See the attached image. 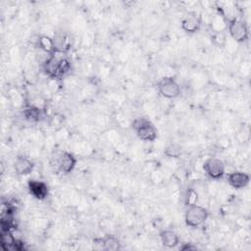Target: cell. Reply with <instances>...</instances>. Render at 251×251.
<instances>
[{"instance_id":"1","label":"cell","mask_w":251,"mask_h":251,"mask_svg":"<svg viewBox=\"0 0 251 251\" xmlns=\"http://www.w3.org/2000/svg\"><path fill=\"white\" fill-rule=\"evenodd\" d=\"M131 128L135 132L136 136L143 141L153 142L158 136V130L154 124L145 117L135 118L131 122Z\"/></svg>"},{"instance_id":"2","label":"cell","mask_w":251,"mask_h":251,"mask_svg":"<svg viewBox=\"0 0 251 251\" xmlns=\"http://www.w3.org/2000/svg\"><path fill=\"white\" fill-rule=\"evenodd\" d=\"M209 217V211L198 204H193L186 207L184 213V223L189 227H199Z\"/></svg>"},{"instance_id":"3","label":"cell","mask_w":251,"mask_h":251,"mask_svg":"<svg viewBox=\"0 0 251 251\" xmlns=\"http://www.w3.org/2000/svg\"><path fill=\"white\" fill-rule=\"evenodd\" d=\"M226 28L229 36L238 43H244L249 38L248 25L244 21L240 19H229L226 22Z\"/></svg>"},{"instance_id":"4","label":"cell","mask_w":251,"mask_h":251,"mask_svg":"<svg viewBox=\"0 0 251 251\" xmlns=\"http://www.w3.org/2000/svg\"><path fill=\"white\" fill-rule=\"evenodd\" d=\"M159 93L167 99H175L180 95V85L174 76H164L157 82Z\"/></svg>"},{"instance_id":"5","label":"cell","mask_w":251,"mask_h":251,"mask_svg":"<svg viewBox=\"0 0 251 251\" xmlns=\"http://www.w3.org/2000/svg\"><path fill=\"white\" fill-rule=\"evenodd\" d=\"M76 162L77 160L75 156L69 151H60L57 153L55 158V165L57 171L65 175H68L75 170Z\"/></svg>"},{"instance_id":"6","label":"cell","mask_w":251,"mask_h":251,"mask_svg":"<svg viewBox=\"0 0 251 251\" xmlns=\"http://www.w3.org/2000/svg\"><path fill=\"white\" fill-rule=\"evenodd\" d=\"M203 170L211 179H221L226 174V166L220 158L210 157L203 164Z\"/></svg>"},{"instance_id":"7","label":"cell","mask_w":251,"mask_h":251,"mask_svg":"<svg viewBox=\"0 0 251 251\" xmlns=\"http://www.w3.org/2000/svg\"><path fill=\"white\" fill-rule=\"evenodd\" d=\"M227 183L234 189H243L248 186L250 182V176L248 174L241 171H234L227 175Z\"/></svg>"},{"instance_id":"8","label":"cell","mask_w":251,"mask_h":251,"mask_svg":"<svg viewBox=\"0 0 251 251\" xmlns=\"http://www.w3.org/2000/svg\"><path fill=\"white\" fill-rule=\"evenodd\" d=\"M202 25L201 18L196 15L195 13L186 15L180 22V27L181 29L189 34L196 33L200 30Z\"/></svg>"},{"instance_id":"9","label":"cell","mask_w":251,"mask_h":251,"mask_svg":"<svg viewBox=\"0 0 251 251\" xmlns=\"http://www.w3.org/2000/svg\"><path fill=\"white\" fill-rule=\"evenodd\" d=\"M27 188L29 193L37 200H44L49 194V188L47 183L42 180L30 179L27 182Z\"/></svg>"},{"instance_id":"10","label":"cell","mask_w":251,"mask_h":251,"mask_svg":"<svg viewBox=\"0 0 251 251\" xmlns=\"http://www.w3.org/2000/svg\"><path fill=\"white\" fill-rule=\"evenodd\" d=\"M14 169L19 176H27L34 169V163L24 155H19L14 162Z\"/></svg>"},{"instance_id":"11","label":"cell","mask_w":251,"mask_h":251,"mask_svg":"<svg viewBox=\"0 0 251 251\" xmlns=\"http://www.w3.org/2000/svg\"><path fill=\"white\" fill-rule=\"evenodd\" d=\"M54 45H55V53H65L71 47V40L68 34L64 31H59L53 36Z\"/></svg>"},{"instance_id":"12","label":"cell","mask_w":251,"mask_h":251,"mask_svg":"<svg viewBox=\"0 0 251 251\" xmlns=\"http://www.w3.org/2000/svg\"><path fill=\"white\" fill-rule=\"evenodd\" d=\"M160 240L163 246L166 248H174L179 243L178 235L172 229H163L160 234Z\"/></svg>"},{"instance_id":"13","label":"cell","mask_w":251,"mask_h":251,"mask_svg":"<svg viewBox=\"0 0 251 251\" xmlns=\"http://www.w3.org/2000/svg\"><path fill=\"white\" fill-rule=\"evenodd\" d=\"M23 114L25 119L30 123H38L44 118V112L39 107L34 105H26Z\"/></svg>"},{"instance_id":"14","label":"cell","mask_w":251,"mask_h":251,"mask_svg":"<svg viewBox=\"0 0 251 251\" xmlns=\"http://www.w3.org/2000/svg\"><path fill=\"white\" fill-rule=\"evenodd\" d=\"M18 239L14 236L11 229H2L0 232V245L3 250L8 251L16 248Z\"/></svg>"},{"instance_id":"15","label":"cell","mask_w":251,"mask_h":251,"mask_svg":"<svg viewBox=\"0 0 251 251\" xmlns=\"http://www.w3.org/2000/svg\"><path fill=\"white\" fill-rule=\"evenodd\" d=\"M36 44L40 50H42L44 53L48 55L55 53V45H54L53 37H50L45 34H41L38 36Z\"/></svg>"},{"instance_id":"16","label":"cell","mask_w":251,"mask_h":251,"mask_svg":"<svg viewBox=\"0 0 251 251\" xmlns=\"http://www.w3.org/2000/svg\"><path fill=\"white\" fill-rule=\"evenodd\" d=\"M101 243L103 245V248L105 250H118L121 248L120 240L111 234L106 235L101 239Z\"/></svg>"},{"instance_id":"17","label":"cell","mask_w":251,"mask_h":251,"mask_svg":"<svg viewBox=\"0 0 251 251\" xmlns=\"http://www.w3.org/2000/svg\"><path fill=\"white\" fill-rule=\"evenodd\" d=\"M71 71V62L67 57H59L58 61V79L63 78Z\"/></svg>"},{"instance_id":"18","label":"cell","mask_w":251,"mask_h":251,"mask_svg":"<svg viewBox=\"0 0 251 251\" xmlns=\"http://www.w3.org/2000/svg\"><path fill=\"white\" fill-rule=\"evenodd\" d=\"M181 153H182V149L178 143H170L169 145H167V147L164 150V154L168 158H173V159L179 158Z\"/></svg>"},{"instance_id":"19","label":"cell","mask_w":251,"mask_h":251,"mask_svg":"<svg viewBox=\"0 0 251 251\" xmlns=\"http://www.w3.org/2000/svg\"><path fill=\"white\" fill-rule=\"evenodd\" d=\"M211 41L214 45L218 47H222L226 42V36L224 31H214L211 35Z\"/></svg>"},{"instance_id":"20","label":"cell","mask_w":251,"mask_h":251,"mask_svg":"<svg viewBox=\"0 0 251 251\" xmlns=\"http://www.w3.org/2000/svg\"><path fill=\"white\" fill-rule=\"evenodd\" d=\"M197 201H198V194H197L196 190L193 188H188L184 195L185 206L187 207V206H190L193 204H197Z\"/></svg>"}]
</instances>
